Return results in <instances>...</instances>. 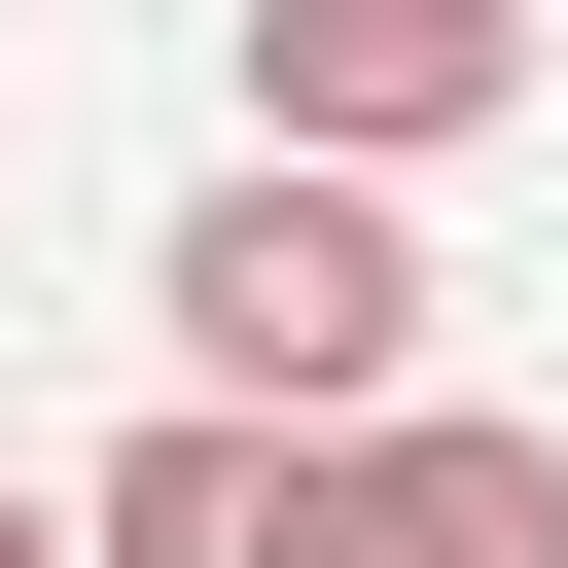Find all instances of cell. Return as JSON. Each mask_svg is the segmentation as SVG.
I'll return each mask as SVG.
<instances>
[{
  "label": "cell",
  "instance_id": "6da1fadb",
  "mask_svg": "<svg viewBox=\"0 0 568 568\" xmlns=\"http://www.w3.org/2000/svg\"><path fill=\"white\" fill-rule=\"evenodd\" d=\"M178 390H248V426H355V390H426V213L355 178V142H248L178 248Z\"/></svg>",
  "mask_w": 568,
  "mask_h": 568
},
{
  "label": "cell",
  "instance_id": "7a4b0ae2",
  "mask_svg": "<svg viewBox=\"0 0 568 568\" xmlns=\"http://www.w3.org/2000/svg\"><path fill=\"white\" fill-rule=\"evenodd\" d=\"M497 106H532V0H248V142L426 178V142H497Z\"/></svg>",
  "mask_w": 568,
  "mask_h": 568
},
{
  "label": "cell",
  "instance_id": "3957f363",
  "mask_svg": "<svg viewBox=\"0 0 568 568\" xmlns=\"http://www.w3.org/2000/svg\"><path fill=\"white\" fill-rule=\"evenodd\" d=\"M320 568H568V426H497V390H355V426H320Z\"/></svg>",
  "mask_w": 568,
  "mask_h": 568
},
{
  "label": "cell",
  "instance_id": "277c9868",
  "mask_svg": "<svg viewBox=\"0 0 568 568\" xmlns=\"http://www.w3.org/2000/svg\"><path fill=\"white\" fill-rule=\"evenodd\" d=\"M71 568H320V426H248V390H178L106 497H71Z\"/></svg>",
  "mask_w": 568,
  "mask_h": 568
},
{
  "label": "cell",
  "instance_id": "5b68a950",
  "mask_svg": "<svg viewBox=\"0 0 568 568\" xmlns=\"http://www.w3.org/2000/svg\"><path fill=\"white\" fill-rule=\"evenodd\" d=\"M0 568H71V497H0Z\"/></svg>",
  "mask_w": 568,
  "mask_h": 568
}]
</instances>
